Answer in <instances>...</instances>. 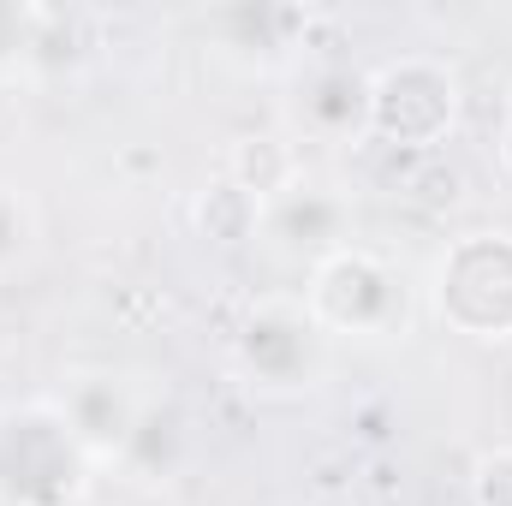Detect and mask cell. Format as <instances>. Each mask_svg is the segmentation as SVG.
Listing matches in <instances>:
<instances>
[{
    "label": "cell",
    "instance_id": "obj_1",
    "mask_svg": "<svg viewBox=\"0 0 512 506\" xmlns=\"http://www.w3.org/2000/svg\"><path fill=\"white\" fill-rule=\"evenodd\" d=\"M96 459L60 399L0 405V506H78Z\"/></svg>",
    "mask_w": 512,
    "mask_h": 506
},
{
    "label": "cell",
    "instance_id": "obj_2",
    "mask_svg": "<svg viewBox=\"0 0 512 506\" xmlns=\"http://www.w3.org/2000/svg\"><path fill=\"white\" fill-rule=\"evenodd\" d=\"M328 352H334V340L322 334L310 304L292 292H268L245 310V322L233 334V376L262 399H292L328 376Z\"/></svg>",
    "mask_w": 512,
    "mask_h": 506
},
{
    "label": "cell",
    "instance_id": "obj_3",
    "mask_svg": "<svg viewBox=\"0 0 512 506\" xmlns=\"http://www.w3.org/2000/svg\"><path fill=\"white\" fill-rule=\"evenodd\" d=\"M310 304V316L322 322L328 340H399L411 322V298L399 286V274L376 251L340 245L334 256L310 262V286L298 292Z\"/></svg>",
    "mask_w": 512,
    "mask_h": 506
},
{
    "label": "cell",
    "instance_id": "obj_4",
    "mask_svg": "<svg viewBox=\"0 0 512 506\" xmlns=\"http://www.w3.org/2000/svg\"><path fill=\"white\" fill-rule=\"evenodd\" d=\"M459 78L441 60L405 54L370 72V137L393 149H435L459 131Z\"/></svg>",
    "mask_w": 512,
    "mask_h": 506
},
{
    "label": "cell",
    "instance_id": "obj_5",
    "mask_svg": "<svg viewBox=\"0 0 512 506\" xmlns=\"http://www.w3.org/2000/svg\"><path fill=\"white\" fill-rule=\"evenodd\" d=\"M429 292L465 340H512V233H465L435 262Z\"/></svg>",
    "mask_w": 512,
    "mask_h": 506
},
{
    "label": "cell",
    "instance_id": "obj_6",
    "mask_svg": "<svg viewBox=\"0 0 512 506\" xmlns=\"http://www.w3.org/2000/svg\"><path fill=\"white\" fill-rule=\"evenodd\" d=\"M292 137L298 143H352L370 137V78L346 72V66H298L292 84Z\"/></svg>",
    "mask_w": 512,
    "mask_h": 506
},
{
    "label": "cell",
    "instance_id": "obj_7",
    "mask_svg": "<svg viewBox=\"0 0 512 506\" xmlns=\"http://www.w3.org/2000/svg\"><path fill=\"white\" fill-rule=\"evenodd\" d=\"M60 411L72 417V429H78V441L90 447L96 465L126 459L137 429H143V417H149V405L120 376H78L60 393Z\"/></svg>",
    "mask_w": 512,
    "mask_h": 506
},
{
    "label": "cell",
    "instance_id": "obj_8",
    "mask_svg": "<svg viewBox=\"0 0 512 506\" xmlns=\"http://www.w3.org/2000/svg\"><path fill=\"white\" fill-rule=\"evenodd\" d=\"M215 30H245V36H215V54L239 72H298V36L310 30L304 12L292 6H233L209 18Z\"/></svg>",
    "mask_w": 512,
    "mask_h": 506
},
{
    "label": "cell",
    "instance_id": "obj_9",
    "mask_svg": "<svg viewBox=\"0 0 512 506\" xmlns=\"http://www.w3.org/2000/svg\"><path fill=\"white\" fill-rule=\"evenodd\" d=\"M227 179L268 209V203H280L304 179V149H298L292 131H245L227 149Z\"/></svg>",
    "mask_w": 512,
    "mask_h": 506
},
{
    "label": "cell",
    "instance_id": "obj_10",
    "mask_svg": "<svg viewBox=\"0 0 512 506\" xmlns=\"http://www.w3.org/2000/svg\"><path fill=\"white\" fill-rule=\"evenodd\" d=\"M191 227H197V239L227 245V251H233V245H251V239H262V203L221 173V179H209V185L191 197Z\"/></svg>",
    "mask_w": 512,
    "mask_h": 506
},
{
    "label": "cell",
    "instance_id": "obj_11",
    "mask_svg": "<svg viewBox=\"0 0 512 506\" xmlns=\"http://www.w3.org/2000/svg\"><path fill=\"white\" fill-rule=\"evenodd\" d=\"M36 24H42V6L0 0V84L36 78Z\"/></svg>",
    "mask_w": 512,
    "mask_h": 506
},
{
    "label": "cell",
    "instance_id": "obj_12",
    "mask_svg": "<svg viewBox=\"0 0 512 506\" xmlns=\"http://www.w3.org/2000/svg\"><path fill=\"white\" fill-rule=\"evenodd\" d=\"M36 239H42V221H36L30 197L18 185H0V274H12L18 262H30Z\"/></svg>",
    "mask_w": 512,
    "mask_h": 506
},
{
    "label": "cell",
    "instance_id": "obj_13",
    "mask_svg": "<svg viewBox=\"0 0 512 506\" xmlns=\"http://www.w3.org/2000/svg\"><path fill=\"white\" fill-rule=\"evenodd\" d=\"M471 506H512V447L477 453V465H471Z\"/></svg>",
    "mask_w": 512,
    "mask_h": 506
}]
</instances>
